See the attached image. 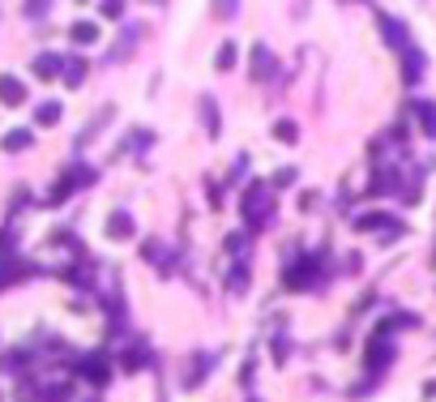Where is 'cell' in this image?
Segmentation results:
<instances>
[{"label":"cell","instance_id":"cell-21","mask_svg":"<svg viewBox=\"0 0 436 402\" xmlns=\"http://www.w3.org/2000/svg\"><path fill=\"white\" fill-rule=\"evenodd\" d=\"M236 56H240V52H236V43H223V47H218V56H214V69H223V73H227V69H236Z\"/></svg>","mask_w":436,"mask_h":402},{"label":"cell","instance_id":"cell-28","mask_svg":"<svg viewBox=\"0 0 436 402\" xmlns=\"http://www.w3.org/2000/svg\"><path fill=\"white\" fill-rule=\"evenodd\" d=\"M51 0H26V17H43Z\"/></svg>","mask_w":436,"mask_h":402},{"label":"cell","instance_id":"cell-12","mask_svg":"<svg viewBox=\"0 0 436 402\" xmlns=\"http://www.w3.org/2000/svg\"><path fill=\"white\" fill-rule=\"evenodd\" d=\"M372 193H376V197L398 193V171H394V167H381V171H376V180H372Z\"/></svg>","mask_w":436,"mask_h":402},{"label":"cell","instance_id":"cell-25","mask_svg":"<svg viewBox=\"0 0 436 402\" xmlns=\"http://www.w3.org/2000/svg\"><path fill=\"white\" fill-rule=\"evenodd\" d=\"M236 9H240V0H210L214 17H236Z\"/></svg>","mask_w":436,"mask_h":402},{"label":"cell","instance_id":"cell-7","mask_svg":"<svg viewBox=\"0 0 436 402\" xmlns=\"http://www.w3.org/2000/svg\"><path fill=\"white\" fill-rule=\"evenodd\" d=\"M274 73V52L265 43H252V82H265Z\"/></svg>","mask_w":436,"mask_h":402},{"label":"cell","instance_id":"cell-29","mask_svg":"<svg viewBox=\"0 0 436 402\" xmlns=\"http://www.w3.org/2000/svg\"><path fill=\"white\" fill-rule=\"evenodd\" d=\"M210 364H214V356H205V360H197V364H193V381H201V376H205V372H210Z\"/></svg>","mask_w":436,"mask_h":402},{"label":"cell","instance_id":"cell-19","mask_svg":"<svg viewBox=\"0 0 436 402\" xmlns=\"http://www.w3.org/2000/svg\"><path fill=\"white\" fill-rule=\"evenodd\" d=\"M60 116H64V107H60V103H39V112H35V120L43 124V129H51V124H56Z\"/></svg>","mask_w":436,"mask_h":402},{"label":"cell","instance_id":"cell-8","mask_svg":"<svg viewBox=\"0 0 436 402\" xmlns=\"http://www.w3.org/2000/svg\"><path fill=\"white\" fill-rule=\"evenodd\" d=\"M77 368H82V376H86V381H94V385H107V360H103V356H86Z\"/></svg>","mask_w":436,"mask_h":402},{"label":"cell","instance_id":"cell-20","mask_svg":"<svg viewBox=\"0 0 436 402\" xmlns=\"http://www.w3.org/2000/svg\"><path fill=\"white\" fill-rule=\"evenodd\" d=\"M274 137L287 141V146H295V141H299V124H295V120H278V124H274Z\"/></svg>","mask_w":436,"mask_h":402},{"label":"cell","instance_id":"cell-22","mask_svg":"<svg viewBox=\"0 0 436 402\" xmlns=\"http://www.w3.org/2000/svg\"><path fill=\"white\" fill-rule=\"evenodd\" d=\"M17 274H21V265L13 261V253H0V287H5L9 279H17Z\"/></svg>","mask_w":436,"mask_h":402},{"label":"cell","instance_id":"cell-4","mask_svg":"<svg viewBox=\"0 0 436 402\" xmlns=\"http://www.w3.org/2000/svg\"><path fill=\"white\" fill-rule=\"evenodd\" d=\"M394 360V347H390V334H372L368 338V372H385Z\"/></svg>","mask_w":436,"mask_h":402},{"label":"cell","instance_id":"cell-9","mask_svg":"<svg viewBox=\"0 0 436 402\" xmlns=\"http://www.w3.org/2000/svg\"><path fill=\"white\" fill-rule=\"evenodd\" d=\"M133 231H137V222L128 218V210H116V214L107 218V236H112V240H128Z\"/></svg>","mask_w":436,"mask_h":402},{"label":"cell","instance_id":"cell-13","mask_svg":"<svg viewBox=\"0 0 436 402\" xmlns=\"http://www.w3.org/2000/svg\"><path fill=\"white\" fill-rule=\"evenodd\" d=\"M69 39H73V43H82V47H90V43H98V26H94V21H73Z\"/></svg>","mask_w":436,"mask_h":402},{"label":"cell","instance_id":"cell-17","mask_svg":"<svg viewBox=\"0 0 436 402\" xmlns=\"http://www.w3.org/2000/svg\"><path fill=\"white\" fill-rule=\"evenodd\" d=\"M227 287L236 291V295H244V291H248V265H244V261H236V270L227 274Z\"/></svg>","mask_w":436,"mask_h":402},{"label":"cell","instance_id":"cell-33","mask_svg":"<svg viewBox=\"0 0 436 402\" xmlns=\"http://www.w3.org/2000/svg\"><path fill=\"white\" fill-rule=\"evenodd\" d=\"M364 5H368V0H364Z\"/></svg>","mask_w":436,"mask_h":402},{"label":"cell","instance_id":"cell-32","mask_svg":"<svg viewBox=\"0 0 436 402\" xmlns=\"http://www.w3.org/2000/svg\"><path fill=\"white\" fill-rule=\"evenodd\" d=\"M150 5H163V0H150Z\"/></svg>","mask_w":436,"mask_h":402},{"label":"cell","instance_id":"cell-23","mask_svg":"<svg viewBox=\"0 0 436 402\" xmlns=\"http://www.w3.org/2000/svg\"><path fill=\"white\" fill-rule=\"evenodd\" d=\"M124 9H128V0H98V13H103V17H112V21H120Z\"/></svg>","mask_w":436,"mask_h":402},{"label":"cell","instance_id":"cell-24","mask_svg":"<svg viewBox=\"0 0 436 402\" xmlns=\"http://www.w3.org/2000/svg\"><path fill=\"white\" fill-rule=\"evenodd\" d=\"M43 402H73V385H47V394H43Z\"/></svg>","mask_w":436,"mask_h":402},{"label":"cell","instance_id":"cell-16","mask_svg":"<svg viewBox=\"0 0 436 402\" xmlns=\"http://www.w3.org/2000/svg\"><path fill=\"white\" fill-rule=\"evenodd\" d=\"M86 82V60H64V86H82Z\"/></svg>","mask_w":436,"mask_h":402},{"label":"cell","instance_id":"cell-6","mask_svg":"<svg viewBox=\"0 0 436 402\" xmlns=\"http://www.w3.org/2000/svg\"><path fill=\"white\" fill-rule=\"evenodd\" d=\"M0 103H5V107H21L26 103V82H17L13 73H0Z\"/></svg>","mask_w":436,"mask_h":402},{"label":"cell","instance_id":"cell-3","mask_svg":"<svg viewBox=\"0 0 436 402\" xmlns=\"http://www.w3.org/2000/svg\"><path fill=\"white\" fill-rule=\"evenodd\" d=\"M355 231H385V236H398V231H402V222H398L394 214L368 210V214H359V218H355Z\"/></svg>","mask_w":436,"mask_h":402},{"label":"cell","instance_id":"cell-14","mask_svg":"<svg viewBox=\"0 0 436 402\" xmlns=\"http://www.w3.org/2000/svg\"><path fill=\"white\" fill-rule=\"evenodd\" d=\"M146 364H150V360H146V347H128L124 356H120V368H124V372H141Z\"/></svg>","mask_w":436,"mask_h":402},{"label":"cell","instance_id":"cell-5","mask_svg":"<svg viewBox=\"0 0 436 402\" xmlns=\"http://www.w3.org/2000/svg\"><path fill=\"white\" fill-rule=\"evenodd\" d=\"M376 26H381L385 43H390V47H394V52H402V47H406V43H415V39H410V30L402 26V21H398V17H390V13H381V17H376Z\"/></svg>","mask_w":436,"mask_h":402},{"label":"cell","instance_id":"cell-30","mask_svg":"<svg viewBox=\"0 0 436 402\" xmlns=\"http://www.w3.org/2000/svg\"><path fill=\"white\" fill-rule=\"evenodd\" d=\"M291 180H295V167H282V171L274 175V184H278V189H287Z\"/></svg>","mask_w":436,"mask_h":402},{"label":"cell","instance_id":"cell-18","mask_svg":"<svg viewBox=\"0 0 436 402\" xmlns=\"http://www.w3.org/2000/svg\"><path fill=\"white\" fill-rule=\"evenodd\" d=\"M415 116H419V124H424V133L436 137V103H415Z\"/></svg>","mask_w":436,"mask_h":402},{"label":"cell","instance_id":"cell-2","mask_svg":"<svg viewBox=\"0 0 436 402\" xmlns=\"http://www.w3.org/2000/svg\"><path fill=\"white\" fill-rule=\"evenodd\" d=\"M317 279H321V257L308 253L299 265H291V270H287V291H308Z\"/></svg>","mask_w":436,"mask_h":402},{"label":"cell","instance_id":"cell-10","mask_svg":"<svg viewBox=\"0 0 436 402\" xmlns=\"http://www.w3.org/2000/svg\"><path fill=\"white\" fill-rule=\"evenodd\" d=\"M201 120H205V133L218 137L223 120H218V103H214V94H201Z\"/></svg>","mask_w":436,"mask_h":402},{"label":"cell","instance_id":"cell-1","mask_svg":"<svg viewBox=\"0 0 436 402\" xmlns=\"http://www.w3.org/2000/svg\"><path fill=\"white\" fill-rule=\"evenodd\" d=\"M240 214L248 218V231H265L270 222H274V206H270V197H265V184H261V180H252V184L244 189Z\"/></svg>","mask_w":436,"mask_h":402},{"label":"cell","instance_id":"cell-26","mask_svg":"<svg viewBox=\"0 0 436 402\" xmlns=\"http://www.w3.org/2000/svg\"><path fill=\"white\" fill-rule=\"evenodd\" d=\"M154 137L150 133H133V137H124V150H133V155H141V146H150Z\"/></svg>","mask_w":436,"mask_h":402},{"label":"cell","instance_id":"cell-31","mask_svg":"<svg viewBox=\"0 0 436 402\" xmlns=\"http://www.w3.org/2000/svg\"><path fill=\"white\" fill-rule=\"evenodd\" d=\"M424 398H436V381H428V385H424Z\"/></svg>","mask_w":436,"mask_h":402},{"label":"cell","instance_id":"cell-27","mask_svg":"<svg viewBox=\"0 0 436 402\" xmlns=\"http://www.w3.org/2000/svg\"><path fill=\"white\" fill-rule=\"evenodd\" d=\"M227 253L236 261H244V236H227Z\"/></svg>","mask_w":436,"mask_h":402},{"label":"cell","instance_id":"cell-11","mask_svg":"<svg viewBox=\"0 0 436 402\" xmlns=\"http://www.w3.org/2000/svg\"><path fill=\"white\" fill-rule=\"evenodd\" d=\"M35 146V133L30 129H13L5 133V141H0V150H9V155H17V150H30Z\"/></svg>","mask_w":436,"mask_h":402},{"label":"cell","instance_id":"cell-15","mask_svg":"<svg viewBox=\"0 0 436 402\" xmlns=\"http://www.w3.org/2000/svg\"><path fill=\"white\" fill-rule=\"evenodd\" d=\"M60 69H64V60H60V56H51V52L35 56V73H39V78H56Z\"/></svg>","mask_w":436,"mask_h":402}]
</instances>
